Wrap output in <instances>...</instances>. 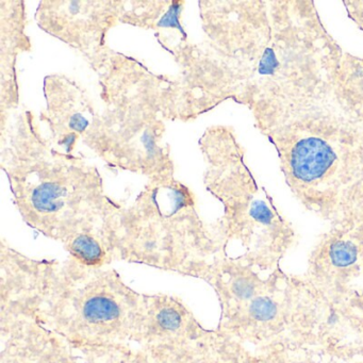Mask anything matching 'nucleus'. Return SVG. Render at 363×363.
Listing matches in <instances>:
<instances>
[{"instance_id":"nucleus-14","label":"nucleus","mask_w":363,"mask_h":363,"mask_svg":"<svg viewBox=\"0 0 363 363\" xmlns=\"http://www.w3.org/2000/svg\"><path fill=\"white\" fill-rule=\"evenodd\" d=\"M1 16V118L18 106L16 58L30 50L23 1H0Z\"/></svg>"},{"instance_id":"nucleus-6","label":"nucleus","mask_w":363,"mask_h":363,"mask_svg":"<svg viewBox=\"0 0 363 363\" xmlns=\"http://www.w3.org/2000/svg\"><path fill=\"white\" fill-rule=\"evenodd\" d=\"M89 65L99 75L105 107L84 145L111 169L148 180L175 177L164 135L165 121H180L176 80L110 48Z\"/></svg>"},{"instance_id":"nucleus-11","label":"nucleus","mask_w":363,"mask_h":363,"mask_svg":"<svg viewBox=\"0 0 363 363\" xmlns=\"http://www.w3.org/2000/svg\"><path fill=\"white\" fill-rule=\"evenodd\" d=\"M121 1H41L42 30L79 52L88 62L108 50V33L120 24Z\"/></svg>"},{"instance_id":"nucleus-5","label":"nucleus","mask_w":363,"mask_h":363,"mask_svg":"<svg viewBox=\"0 0 363 363\" xmlns=\"http://www.w3.org/2000/svg\"><path fill=\"white\" fill-rule=\"evenodd\" d=\"M201 280L218 296L220 316L216 330L220 335L259 354L325 360L322 301L303 276L223 256Z\"/></svg>"},{"instance_id":"nucleus-4","label":"nucleus","mask_w":363,"mask_h":363,"mask_svg":"<svg viewBox=\"0 0 363 363\" xmlns=\"http://www.w3.org/2000/svg\"><path fill=\"white\" fill-rule=\"evenodd\" d=\"M8 125L1 127V169L23 220L60 243L109 228L123 205L108 196L99 169L54 147L30 110Z\"/></svg>"},{"instance_id":"nucleus-12","label":"nucleus","mask_w":363,"mask_h":363,"mask_svg":"<svg viewBox=\"0 0 363 363\" xmlns=\"http://www.w3.org/2000/svg\"><path fill=\"white\" fill-rule=\"evenodd\" d=\"M0 337L1 363H113L120 350L78 347L33 318L12 313H0Z\"/></svg>"},{"instance_id":"nucleus-9","label":"nucleus","mask_w":363,"mask_h":363,"mask_svg":"<svg viewBox=\"0 0 363 363\" xmlns=\"http://www.w3.org/2000/svg\"><path fill=\"white\" fill-rule=\"evenodd\" d=\"M303 278L328 303L363 313V220L330 225L312 248Z\"/></svg>"},{"instance_id":"nucleus-16","label":"nucleus","mask_w":363,"mask_h":363,"mask_svg":"<svg viewBox=\"0 0 363 363\" xmlns=\"http://www.w3.org/2000/svg\"><path fill=\"white\" fill-rule=\"evenodd\" d=\"M69 258L84 267L104 269L114 260L109 228L76 233L63 242Z\"/></svg>"},{"instance_id":"nucleus-10","label":"nucleus","mask_w":363,"mask_h":363,"mask_svg":"<svg viewBox=\"0 0 363 363\" xmlns=\"http://www.w3.org/2000/svg\"><path fill=\"white\" fill-rule=\"evenodd\" d=\"M209 333L177 296L145 294L133 346L165 363H190Z\"/></svg>"},{"instance_id":"nucleus-13","label":"nucleus","mask_w":363,"mask_h":363,"mask_svg":"<svg viewBox=\"0 0 363 363\" xmlns=\"http://www.w3.org/2000/svg\"><path fill=\"white\" fill-rule=\"evenodd\" d=\"M43 89L46 107L40 122L45 124L46 137L57 150L76 155L78 143L94 128L99 112L86 91L67 76H46Z\"/></svg>"},{"instance_id":"nucleus-7","label":"nucleus","mask_w":363,"mask_h":363,"mask_svg":"<svg viewBox=\"0 0 363 363\" xmlns=\"http://www.w3.org/2000/svg\"><path fill=\"white\" fill-rule=\"evenodd\" d=\"M114 260L203 279L227 256L213 225L205 224L194 193L175 177L150 179L109 223Z\"/></svg>"},{"instance_id":"nucleus-8","label":"nucleus","mask_w":363,"mask_h":363,"mask_svg":"<svg viewBox=\"0 0 363 363\" xmlns=\"http://www.w3.org/2000/svg\"><path fill=\"white\" fill-rule=\"evenodd\" d=\"M199 146L207 163L206 189L223 206L213 226L227 256L229 245L237 244L243 250L237 258L260 269H277L294 246L296 233L248 167L235 129L209 127Z\"/></svg>"},{"instance_id":"nucleus-3","label":"nucleus","mask_w":363,"mask_h":363,"mask_svg":"<svg viewBox=\"0 0 363 363\" xmlns=\"http://www.w3.org/2000/svg\"><path fill=\"white\" fill-rule=\"evenodd\" d=\"M144 298L114 269L31 258L1 241L0 313L33 318L78 347L133 346Z\"/></svg>"},{"instance_id":"nucleus-1","label":"nucleus","mask_w":363,"mask_h":363,"mask_svg":"<svg viewBox=\"0 0 363 363\" xmlns=\"http://www.w3.org/2000/svg\"><path fill=\"white\" fill-rule=\"evenodd\" d=\"M207 41L195 44L206 82L250 111L328 99L361 57L344 50L312 0L199 1Z\"/></svg>"},{"instance_id":"nucleus-2","label":"nucleus","mask_w":363,"mask_h":363,"mask_svg":"<svg viewBox=\"0 0 363 363\" xmlns=\"http://www.w3.org/2000/svg\"><path fill=\"white\" fill-rule=\"evenodd\" d=\"M252 114L308 211L330 225L363 220V57L328 99Z\"/></svg>"},{"instance_id":"nucleus-18","label":"nucleus","mask_w":363,"mask_h":363,"mask_svg":"<svg viewBox=\"0 0 363 363\" xmlns=\"http://www.w3.org/2000/svg\"><path fill=\"white\" fill-rule=\"evenodd\" d=\"M113 363H165L135 346L120 348Z\"/></svg>"},{"instance_id":"nucleus-15","label":"nucleus","mask_w":363,"mask_h":363,"mask_svg":"<svg viewBox=\"0 0 363 363\" xmlns=\"http://www.w3.org/2000/svg\"><path fill=\"white\" fill-rule=\"evenodd\" d=\"M193 363H313L280 354L252 352L220 333H212Z\"/></svg>"},{"instance_id":"nucleus-17","label":"nucleus","mask_w":363,"mask_h":363,"mask_svg":"<svg viewBox=\"0 0 363 363\" xmlns=\"http://www.w3.org/2000/svg\"><path fill=\"white\" fill-rule=\"evenodd\" d=\"M172 1H121L120 23L157 30Z\"/></svg>"}]
</instances>
